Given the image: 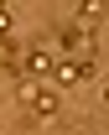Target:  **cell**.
I'll return each instance as SVG.
<instances>
[{"instance_id":"6da1fadb","label":"cell","mask_w":109,"mask_h":135,"mask_svg":"<svg viewBox=\"0 0 109 135\" xmlns=\"http://www.w3.org/2000/svg\"><path fill=\"white\" fill-rule=\"evenodd\" d=\"M21 99H26V114H36V119H57V114H62V94L47 88V83H31Z\"/></svg>"},{"instance_id":"7a4b0ae2","label":"cell","mask_w":109,"mask_h":135,"mask_svg":"<svg viewBox=\"0 0 109 135\" xmlns=\"http://www.w3.org/2000/svg\"><path fill=\"white\" fill-rule=\"evenodd\" d=\"M52 78H57L62 88L88 83V78H93V52H88V57H62V62H52Z\"/></svg>"},{"instance_id":"3957f363","label":"cell","mask_w":109,"mask_h":135,"mask_svg":"<svg viewBox=\"0 0 109 135\" xmlns=\"http://www.w3.org/2000/svg\"><path fill=\"white\" fill-rule=\"evenodd\" d=\"M57 47H62V57H73V52H83V47L93 52V42L83 36V26H73V21H68V26L57 31Z\"/></svg>"},{"instance_id":"277c9868","label":"cell","mask_w":109,"mask_h":135,"mask_svg":"<svg viewBox=\"0 0 109 135\" xmlns=\"http://www.w3.org/2000/svg\"><path fill=\"white\" fill-rule=\"evenodd\" d=\"M47 68H52V52H47V47H31V52H26V73H47Z\"/></svg>"},{"instance_id":"5b68a950","label":"cell","mask_w":109,"mask_h":135,"mask_svg":"<svg viewBox=\"0 0 109 135\" xmlns=\"http://www.w3.org/2000/svg\"><path fill=\"white\" fill-rule=\"evenodd\" d=\"M16 57H21V52L11 47V36H0V68H11V62H16Z\"/></svg>"},{"instance_id":"8992f818","label":"cell","mask_w":109,"mask_h":135,"mask_svg":"<svg viewBox=\"0 0 109 135\" xmlns=\"http://www.w3.org/2000/svg\"><path fill=\"white\" fill-rule=\"evenodd\" d=\"M11 21H16V11H11V5H0V36L11 31Z\"/></svg>"}]
</instances>
